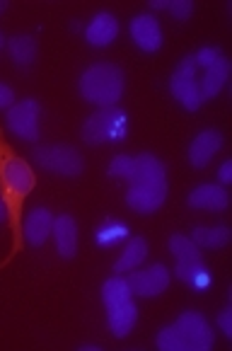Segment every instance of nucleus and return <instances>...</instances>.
Wrapping results in <instances>:
<instances>
[{
  "mask_svg": "<svg viewBox=\"0 0 232 351\" xmlns=\"http://www.w3.org/2000/svg\"><path fill=\"white\" fill-rule=\"evenodd\" d=\"M34 184H36V177L31 172V167L5 143V138L0 134V202L5 206L8 221H10V230H12V250L0 267H5L22 250L20 216H22V206H25V199L29 197V191L34 189Z\"/></svg>",
  "mask_w": 232,
  "mask_h": 351,
  "instance_id": "obj_1",
  "label": "nucleus"
},
{
  "mask_svg": "<svg viewBox=\"0 0 232 351\" xmlns=\"http://www.w3.org/2000/svg\"><path fill=\"white\" fill-rule=\"evenodd\" d=\"M80 93L88 102L99 107H114L124 93V73L114 63H99L88 68L80 77Z\"/></svg>",
  "mask_w": 232,
  "mask_h": 351,
  "instance_id": "obj_2",
  "label": "nucleus"
},
{
  "mask_svg": "<svg viewBox=\"0 0 232 351\" xmlns=\"http://www.w3.org/2000/svg\"><path fill=\"white\" fill-rule=\"evenodd\" d=\"M126 136V114L116 107H104L102 112L92 114L83 126L85 143L97 145L104 141H124Z\"/></svg>",
  "mask_w": 232,
  "mask_h": 351,
  "instance_id": "obj_3",
  "label": "nucleus"
},
{
  "mask_svg": "<svg viewBox=\"0 0 232 351\" xmlns=\"http://www.w3.org/2000/svg\"><path fill=\"white\" fill-rule=\"evenodd\" d=\"M34 160L44 167V170L58 172L66 177H77L85 170V162L75 148L70 145H44V148L34 150Z\"/></svg>",
  "mask_w": 232,
  "mask_h": 351,
  "instance_id": "obj_4",
  "label": "nucleus"
},
{
  "mask_svg": "<svg viewBox=\"0 0 232 351\" xmlns=\"http://www.w3.org/2000/svg\"><path fill=\"white\" fill-rule=\"evenodd\" d=\"M172 93L177 95L181 104H184L189 112H196L201 107V93H198V80H196V61L194 56H186L179 63L175 77H172Z\"/></svg>",
  "mask_w": 232,
  "mask_h": 351,
  "instance_id": "obj_5",
  "label": "nucleus"
},
{
  "mask_svg": "<svg viewBox=\"0 0 232 351\" xmlns=\"http://www.w3.org/2000/svg\"><path fill=\"white\" fill-rule=\"evenodd\" d=\"M39 102L36 99H22L8 109V126L12 134L25 141L39 138Z\"/></svg>",
  "mask_w": 232,
  "mask_h": 351,
  "instance_id": "obj_6",
  "label": "nucleus"
},
{
  "mask_svg": "<svg viewBox=\"0 0 232 351\" xmlns=\"http://www.w3.org/2000/svg\"><path fill=\"white\" fill-rule=\"evenodd\" d=\"M175 327L179 330V335L184 337L186 346H189L191 351L213 349V332L203 315H198V313H184V315H179V320L175 322Z\"/></svg>",
  "mask_w": 232,
  "mask_h": 351,
  "instance_id": "obj_7",
  "label": "nucleus"
},
{
  "mask_svg": "<svg viewBox=\"0 0 232 351\" xmlns=\"http://www.w3.org/2000/svg\"><path fill=\"white\" fill-rule=\"evenodd\" d=\"M131 293L143 295V298H150V295H160L162 291L170 286V271H167L165 264H153L145 271H136V274H129L126 279Z\"/></svg>",
  "mask_w": 232,
  "mask_h": 351,
  "instance_id": "obj_8",
  "label": "nucleus"
},
{
  "mask_svg": "<svg viewBox=\"0 0 232 351\" xmlns=\"http://www.w3.org/2000/svg\"><path fill=\"white\" fill-rule=\"evenodd\" d=\"M167 182H148V184H131L126 204L138 213H153L165 204Z\"/></svg>",
  "mask_w": 232,
  "mask_h": 351,
  "instance_id": "obj_9",
  "label": "nucleus"
},
{
  "mask_svg": "<svg viewBox=\"0 0 232 351\" xmlns=\"http://www.w3.org/2000/svg\"><path fill=\"white\" fill-rule=\"evenodd\" d=\"M131 36L143 51H157L162 47V32L160 22L153 15H138L131 22Z\"/></svg>",
  "mask_w": 232,
  "mask_h": 351,
  "instance_id": "obj_10",
  "label": "nucleus"
},
{
  "mask_svg": "<svg viewBox=\"0 0 232 351\" xmlns=\"http://www.w3.org/2000/svg\"><path fill=\"white\" fill-rule=\"evenodd\" d=\"M222 148V136L220 131H201V134L194 138L191 143V150H189V160L194 167H206L211 162V158Z\"/></svg>",
  "mask_w": 232,
  "mask_h": 351,
  "instance_id": "obj_11",
  "label": "nucleus"
},
{
  "mask_svg": "<svg viewBox=\"0 0 232 351\" xmlns=\"http://www.w3.org/2000/svg\"><path fill=\"white\" fill-rule=\"evenodd\" d=\"M131 184H148V182H167L165 180V165H162L155 155H138L133 158V165H131L129 175Z\"/></svg>",
  "mask_w": 232,
  "mask_h": 351,
  "instance_id": "obj_12",
  "label": "nucleus"
},
{
  "mask_svg": "<svg viewBox=\"0 0 232 351\" xmlns=\"http://www.w3.org/2000/svg\"><path fill=\"white\" fill-rule=\"evenodd\" d=\"M53 230V216L49 208H34L25 221V238L29 245L39 247L47 243V238Z\"/></svg>",
  "mask_w": 232,
  "mask_h": 351,
  "instance_id": "obj_13",
  "label": "nucleus"
},
{
  "mask_svg": "<svg viewBox=\"0 0 232 351\" xmlns=\"http://www.w3.org/2000/svg\"><path fill=\"white\" fill-rule=\"evenodd\" d=\"M107 313H109V330H112L114 337H119V339H124L133 330L136 320H138V308H136L133 300H126V303L107 308Z\"/></svg>",
  "mask_w": 232,
  "mask_h": 351,
  "instance_id": "obj_14",
  "label": "nucleus"
},
{
  "mask_svg": "<svg viewBox=\"0 0 232 351\" xmlns=\"http://www.w3.org/2000/svg\"><path fill=\"white\" fill-rule=\"evenodd\" d=\"M119 34V22L116 17L109 15V12H99L90 27L85 29V36H88V42L92 47H107L109 42H114V36Z\"/></svg>",
  "mask_w": 232,
  "mask_h": 351,
  "instance_id": "obj_15",
  "label": "nucleus"
},
{
  "mask_svg": "<svg viewBox=\"0 0 232 351\" xmlns=\"http://www.w3.org/2000/svg\"><path fill=\"white\" fill-rule=\"evenodd\" d=\"M189 204L194 208H203V211H225L227 208V191L218 184H203L194 189L189 197Z\"/></svg>",
  "mask_w": 232,
  "mask_h": 351,
  "instance_id": "obj_16",
  "label": "nucleus"
},
{
  "mask_svg": "<svg viewBox=\"0 0 232 351\" xmlns=\"http://www.w3.org/2000/svg\"><path fill=\"white\" fill-rule=\"evenodd\" d=\"M53 238H56L58 254L66 259H70L75 254L77 247V226L73 221V216H58L53 221Z\"/></svg>",
  "mask_w": 232,
  "mask_h": 351,
  "instance_id": "obj_17",
  "label": "nucleus"
},
{
  "mask_svg": "<svg viewBox=\"0 0 232 351\" xmlns=\"http://www.w3.org/2000/svg\"><path fill=\"white\" fill-rule=\"evenodd\" d=\"M227 75H230V61H227V58H218L211 68H206V77L198 83L201 102H206V99L216 97V95L220 93L222 85H225V80H227Z\"/></svg>",
  "mask_w": 232,
  "mask_h": 351,
  "instance_id": "obj_18",
  "label": "nucleus"
},
{
  "mask_svg": "<svg viewBox=\"0 0 232 351\" xmlns=\"http://www.w3.org/2000/svg\"><path fill=\"white\" fill-rule=\"evenodd\" d=\"M148 257V243L143 238H133L129 243V247L124 250V254L119 257V262L114 264V271L116 274H124V271H133L143 259Z\"/></svg>",
  "mask_w": 232,
  "mask_h": 351,
  "instance_id": "obj_19",
  "label": "nucleus"
},
{
  "mask_svg": "<svg viewBox=\"0 0 232 351\" xmlns=\"http://www.w3.org/2000/svg\"><path fill=\"white\" fill-rule=\"evenodd\" d=\"M170 250L177 257V264H203V257L194 245V240L184 238V235H172Z\"/></svg>",
  "mask_w": 232,
  "mask_h": 351,
  "instance_id": "obj_20",
  "label": "nucleus"
},
{
  "mask_svg": "<svg viewBox=\"0 0 232 351\" xmlns=\"http://www.w3.org/2000/svg\"><path fill=\"white\" fill-rule=\"evenodd\" d=\"M131 289L129 284H126V279H121V276H114V279H109L107 284H104L102 289V300L107 308H114V305L119 303H126V300H131Z\"/></svg>",
  "mask_w": 232,
  "mask_h": 351,
  "instance_id": "obj_21",
  "label": "nucleus"
},
{
  "mask_svg": "<svg viewBox=\"0 0 232 351\" xmlns=\"http://www.w3.org/2000/svg\"><path fill=\"white\" fill-rule=\"evenodd\" d=\"M194 243L201 247H225L230 243V230L225 226L220 228H196L194 230Z\"/></svg>",
  "mask_w": 232,
  "mask_h": 351,
  "instance_id": "obj_22",
  "label": "nucleus"
},
{
  "mask_svg": "<svg viewBox=\"0 0 232 351\" xmlns=\"http://www.w3.org/2000/svg\"><path fill=\"white\" fill-rule=\"evenodd\" d=\"M8 49H10V56L20 66H29L36 56V44L31 36H15V39H10V47Z\"/></svg>",
  "mask_w": 232,
  "mask_h": 351,
  "instance_id": "obj_23",
  "label": "nucleus"
},
{
  "mask_svg": "<svg viewBox=\"0 0 232 351\" xmlns=\"http://www.w3.org/2000/svg\"><path fill=\"white\" fill-rule=\"evenodd\" d=\"M157 349H162V351H189V346H186L184 337L179 335V330L172 325V327H165V330L157 335Z\"/></svg>",
  "mask_w": 232,
  "mask_h": 351,
  "instance_id": "obj_24",
  "label": "nucleus"
},
{
  "mask_svg": "<svg viewBox=\"0 0 232 351\" xmlns=\"http://www.w3.org/2000/svg\"><path fill=\"white\" fill-rule=\"evenodd\" d=\"M131 165H133V158H129V155H116V158L112 160V165H109V175H112V177H124V180H129Z\"/></svg>",
  "mask_w": 232,
  "mask_h": 351,
  "instance_id": "obj_25",
  "label": "nucleus"
},
{
  "mask_svg": "<svg viewBox=\"0 0 232 351\" xmlns=\"http://www.w3.org/2000/svg\"><path fill=\"white\" fill-rule=\"evenodd\" d=\"M124 235H126L124 226H112V223H109L107 228H102V230L97 232V243L99 245H109V243H114V240H121Z\"/></svg>",
  "mask_w": 232,
  "mask_h": 351,
  "instance_id": "obj_26",
  "label": "nucleus"
},
{
  "mask_svg": "<svg viewBox=\"0 0 232 351\" xmlns=\"http://www.w3.org/2000/svg\"><path fill=\"white\" fill-rule=\"evenodd\" d=\"M218 58H222L220 49H216V47H206V49H201V51L196 53V58H194V61H196L198 66H203V68H211L213 63L218 61Z\"/></svg>",
  "mask_w": 232,
  "mask_h": 351,
  "instance_id": "obj_27",
  "label": "nucleus"
},
{
  "mask_svg": "<svg viewBox=\"0 0 232 351\" xmlns=\"http://www.w3.org/2000/svg\"><path fill=\"white\" fill-rule=\"evenodd\" d=\"M170 10L175 17L186 20V17L191 15V10H194V3H191V0H175V3H170Z\"/></svg>",
  "mask_w": 232,
  "mask_h": 351,
  "instance_id": "obj_28",
  "label": "nucleus"
},
{
  "mask_svg": "<svg viewBox=\"0 0 232 351\" xmlns=\"http://www.w3.org/2000/svg\"><path fill=\"white\" fill-rule=\"evenodd\" d=\"M189 284L194 286V289H198V291H206L208 284H211V274L206 271V267H203L201 271H196V274H194V279H191Z\"/></svg>",
  "mask_w": 232,
  "mask_h": 351,
  "instance_id": "obj_29",
  "label": "nucleus"
},
{
  "mask_svg": "<svg viewBox=\"0 0 232 351\" xmlns=\"http://www.w3.org/2000/svg\"><path fill=\"white\" fill-rule=\"evenodd\" d=\"M218 325L222 327V332H225V337H232V310L225 308L220 313V317H218Z\"/></svg>",
  "mask_w": 232,
  "mask_h": 351,
  "instance_id": "obj_30",
  "label": "nucleus"
},
{
  "mask_svg": "<svg viewBox=\"0 0 232 351\" xmlns=\"http://www.w3.org/2000/svg\"><path fill=\"white\" fill-rule=\"evenodd\" d=\"M12 102H15V93H12V88H8V85L0 83V109L12 107Z\"/></svg>",
  "mask_w": 232,
  "mask_h": 351,
  "instance_id": "obj_31",
  "label": "nucleus"
},
{
  "mask_svg": "<svg viewBox=\"0 0 232 351\" xmlns=\"http://www.w3.org/2000/svg\"><path fill=\"white\" fill-rule=\"evenodd\" d=\"M230 180H232V160H225L220 167V182L222 184H227Z\"/></svg>",
  "mask_w": 232,
  "mask_h": 351,
  "instance_id": "obj_32",
  "label": "nucleus"
},
{
  "mask_svg": "<svg viewBox=\"0 0 232 351\" xmlns=\"http://www.w3.org/2000/svg\"><path fill=\"white\" fill-rule=\"evenodd\" d=\"M150 5H153L155 10H170V0H153Z\"/></svg>",
  "mask_w": 232,
  "mask_h": 351,
  "instance_id": "obj_33",
  "label": "nucleus"
},
{
  "mask_svg": "<svg viewBox=\"0 0 232 351\" xmlns=\"http://www.w3.org/2000/svg\"><path fill=\"white\" fill-rule=\"evenodd\" d=\"M83 351H99V349H97V346H92V344H85Z\"/></svg>",
  "mask_w": 232,
  "mask_h": 351,
  "instance_id": "obj_34",
  "label": "nucleus"
},
{
  "mask_svg": "<svg viewBox=\"0 0 232 351\" xmlns=\"http://www.w3.org/2000/svg\"><path fill=\"white\" fill-rule=\"evenodd\" d=\"M5 8H8V3L5 0H0V12H5Z\"/></svg>",
  "mask_w": 232,
  "mask_h": 351,
  "instance_id": "obj_35",
  "label": "nucleus"
},
{
  "mask_svg": "<svg viewBox=\"0 0 232 351\" xmlns=\"http://www.w3.org/2000/svg\"><path fill=\"white\" fill-rule=\"evenodd\" d=\"M3 213H5V206H3V202H0V218H3Z\"/></svg>",
  "mask_w": 232,
  "mask_h": 351,
  "instance_id": "obj_36",
  "label": "nucleus"
},
{
  "mask_svg": "<svg viewBox=\"0 0 232 351\" xmlns=\"http://www.w3.org/2000/svg\"><path fill=\"white\" fill-rule=\"evenodd\" d=\"M0 47H3V34H0Z\"/></svg>",
  "mask_w": 232,
  "mask_h": 351,
  "instance_id": "obj_37",
  "label": "nucleus"
}]
</instances>
